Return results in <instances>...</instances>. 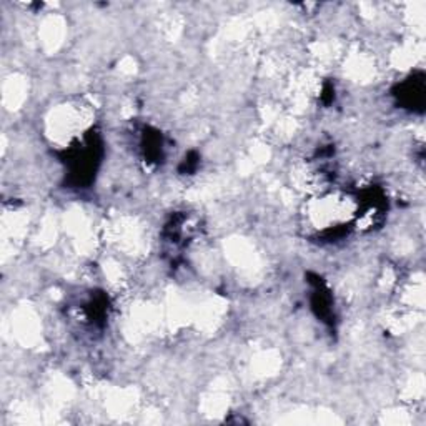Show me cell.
I'll use <instances>...</instances> for the list:
<instances>
[{
    "label": "cell",
    "instance_id": "cell-1",
    "mask_svg": "<svg viewBox=\"0 0 426 426\" xmlns=\"http://www.w3.org/2000/svg\"><path fill=\"white\" fill-rule=\"evenodd\" d=\"M401 97V100L407 103L408 107H413V109H421L425 100V82L423 77L420 78H409L408 82H405L401 85V94H398Z\"/></svg>",
    "mask_w": 426,
    "mask_h": 426
}]
</instances>
